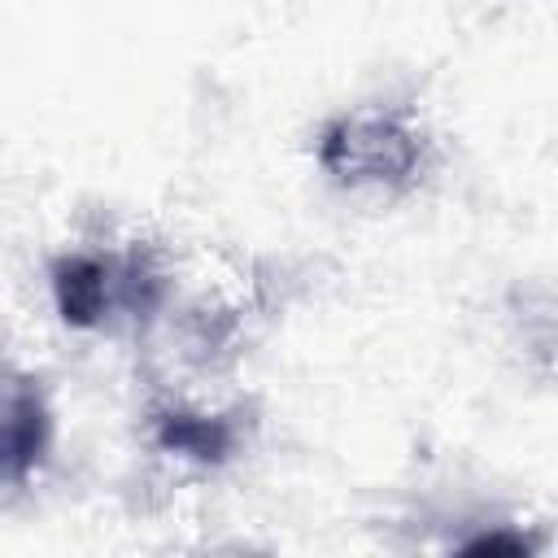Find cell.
Instances as JSON below:
<instances>
[{
  "label": "cell",
  "instance_id": "7a4b0ae2",
  "mask_svg": "<svg viewBox=\"0 0 558 558\" xmlns=\"http://www.w3.org/2000/svg\"><path fill=\"white\" fill-rule=\"evenodd\" d=\"M61 310L65 318H78L87 323L96 310H100V296H105V283H100V270L92 262H70L61 270Z\"/></svg>",
  "mask_w": 558,
  "mask_h": 558
},
{
  "label": "cell",
  "instance_id": "6da1fadb",
  "mask_svg": "<svg viewBox=\"0 0 558 558\" xmlns=\"http://www.w3.org/2000/svg\"><path fill=\"white\" fill-rule=\"evenodd\" d=\"M39 405L26 392H0V466L22 471L39 449Z\"/></svg>",
  "mask_w": 558,
  "mask_h": 558
}]
</instances>
